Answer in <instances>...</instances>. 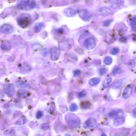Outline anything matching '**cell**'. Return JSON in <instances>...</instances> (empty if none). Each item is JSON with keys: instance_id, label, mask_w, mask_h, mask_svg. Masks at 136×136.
<instances>
[{"instance_id": "1", "label": "cell", "mask_w": 136, "mask_h": 136, "mask_svg": "<svg viewBox=\"0 0 136 136\" xmlns=\"http://www.w3.org/2000/svg\"><path fill=\"white\" fill-rule=\"evenodd\" d=\"M96 41L94 38L90 37L87 39L84 42V45L89 50H92L94 48L96 45Z\"/></svg>"}, {"instance_id": "2", "label": "cell", "mask_w": 136, "mask_h": 136, "mask_svg": "<svg viewBox=\"0 0 136 136\" xmlns=\"http://www.w3.org/2000/svg\"><path fill=\"white\" fill-rule=\"evenodd\" d=\"M78 11V10L75 9L70 7L65 9L63 13L66 17H71L75 16L77 14Z\"/></svg>"}, {"instance_id": "3", "label": "cell", "mask_w": 136, "mask_h": 136, "mask_svg": "<svg viewBox=\"0 0 136 136\" xmlns=\"http://www.w3.org/2000/svg\"><path fill=\"white\" fill-rule=\"evenodd\" d=\"M98 14L102 16H107L112 13V10L106 7L99 8L97 10Z\"/></svg>"}, {"instance_id": "4", "label": "cell", "mask_w": 136, "mask_h": 136, "mask_svg": "<svg viewBox=\"0 0 136 136\" xmlns=\"http://www.w3.org/2000/svg\"><path fill=\"white\" fill-rule=\"evenodd\" d=\"M97 123V122L95 119L90 118L84 122L83 126L85 129H90L94 127Z\"/></svg>"}, {"instance_id": "5", "label": "cell", "mask_w": 136, "mask_h": 136, "mask_svg": "<svg viewBox=\"0 0 136 136\" xmlns=\"http://www.w3.org/2000/svg\"><path fill=\"white\" fill-rule=\"evenodd\" d=\"M70 118L67 117L69 118V119H67V122L70 124L71 126L73 127H76L79 125L80 124V121L79 118L75 116L74 115H71Z\"/></svg>"}, {"instance_id": "6", "label": "cell", "mask_w": 136, "mask_h": 136, "mask_svg": "<svg viewBox=\"0 0 136 136\" xmlns=\"http://www.w3.org/2000/svg\"><path fill=\"white\" fill-rule=\"evenodd\" d=\"M122 111L120 109H117L112 110L109 113L108 116L110 118L115 119L120 116L123 115Z\"/></svg>"}, {"instance_id": "7", "label": "cell", "mask_w": 136, "mask_h": 136, "mask_svg": "<svg viewBox=\"0 0 136 136\" xmlns=\"http://www.w3.org/2000/svg\"><path fill=\"white\" fill-rule=\"evenodd\" d=\"M79 16L84 21H87L89 19L91 14L86 9H83L79 13Z\"/></svg>"}, {"instance_id": "8", "label": "cell", "mask_w": 136, "mask_h": 136, "mask_svg": "<svg viewBox=\"0 0 136 136\" xmlns=\"http://www.w3.org/2000/svg\"><path fill=\"white\" fill-rule=\"evenodd\" d=\"M132 88L130 86H128L124 89L122 94V97L127 99L130 97L132 92Z\"/></svg>"}, {"instance_id": "9", "label": "cell", "mask_w": 136, "mask_h": 136, "mask_svg": "<svg viewBox=\"0 0 136 136\" xmlns=\"http://www.w3.org/2000/svg\"><path fill=\"white\" fill-rule=\"evenodd\" d=\"M51 58L53 61H56L60 56V52L58 49L53 48L51 49L50 51Z\"/></svg>"}, {"instance_id": "10", "label": "cell", "mask_w": 136, "mask_h": 136, "mask_svg": "<svg viewBox=\"0 0 136 136\" xmlns=\"http://www.w3.org/2000/svg\"><path fill=\"white\" fill-rule=\"evenodd\" d=\"M123 3V0H111L109 2L110 7L113 8L119 7Z\"/></svg>"}, {"instance_id": "11", "label": "cell", "mask_w": 136, "mask_h": 136, "mask_svg": "<svg viewBox=\"0 0 136 136\" xmlns=\"http://www.w3.org/2000/svg\"><path fill=\"white\" fill-rule=\"evenodd\" d=\"M125 121V118L122 115L115 119L114 124L116 126H119L123 124Z\"/></svg>"}, {"instance_id": "12", "label": "cell", "mask_w": 136, "mask_h": 136, "mask_svg": "<svg viewBox=\"0 0 136 136\" xmlns=\"http://www.w3.org/2000/svg\"><path fill=\"white\" fill-rule=\"evenodd\" d=\"M1 31L4 34H8L13 32V29L11 25H5L2 27Z\"/></svg>"}, {"instance_id": "13", "label": "cell", "mask_w": 136, "mask_h": 136, "mask_svg": "<svg viewBox=\"0 0 136 136\" xmlns=\"http://www.w3.org/2000/svg\"><path fill=\"white\" fill-rule=\"evenodd\" d=\"M125 81L124 79H122L118 80L113 84L111 88L114 89H118L123 85L125 83Z\"/></svg>"}, {"instance_id": "14", "label": "cell", "mask_w": 136, "mask_h": 136, "mask_svg": "<svg viewBox=\"0 0 136 136\" xmlns=\"http://www.w3.org/2000/svg\"><path fill=\"white\" fill-rule=\"evenodd\" d=\"M30 17L28 15H27V16L24 17V18L20 21L19 24L23 27L27 26L30 23Z\"/></svg>"}, {"instance_id": "15", "label": "cell", "mask_w": 136, "mask_h": 136, "mask_svg": "<svg viewBox=\"0 0 136 136\" xmlns=\"http://www.w3.org/2000/svg\"><path fill=\"white\" fill-rule=\"evenodd\" d=\"M101 81L99 78H94L91 79L89 81V84L90 85L94 86L99 84Z\"/></svg>"}, {"instance_id": "16", "label": "cell", "mask_w": 136, "mask_h": 136, "mask_svg": "<svg viewBox=\"0 0 136 136\" xmlns=\"http://www.w3.org/2000/svg\"><path fill=\"white\" fill-rule=\"evenodd\" d=\"M1 48L3 50L9 51L10 50L11 46L8 42H5L2 44Z\"/></svg>"}, {"instance_id": "17", "label": "cell", "mask_w": 136, "mask_h": 136, "mask_svg": "<svg viewBox=\"0 0 136 136\" xmlns=\"http://www.w3.org/2000/svg\"><path fill=\"white\" fill-rule=\"evenodd\" d=\"M112 79L111 77L108 78L105 80L102 86L104 88H108L112 82Z\"/></svg>"}, {"instance_id": "18", "label": "cell", "mask_w": 136, "mask_h": 136, "mask_svg": "<svg viewBox=\"0 0 136 136\" xmlns=\"http://www.w3.org/2000/svg\"><path fill=\"white\" fill-rule=\"evenodd\" d=\"M80 106L82 108L85 109H88L90 108L91 104L89 102L84 101L81 102Z\"/></svg>"}, {"instance_id": "19", "label": "cell", "mask_w": 136, "mask_h": 136, "mask_svg": "<svg viewBox=\"0 0 136 136\" xmlns=\"http://www.w3.org/2000/svg\"><path fill=\"white\" fill-rule=\"evenodd\" d=\"M45 26L43 23H37L35 26V31L36 32L38 33L40 32L42 28Z\"/></svg>"}, {"instance_id": "20", "label": "cell", "mask_w": 136, "mask_h": 136, "mask_svg": "<svg viewBox=\"0 0 136 136\" xmlns=\"http://www.w3.org/2000/svg\"><path fill=\"white\" fill-rule=\"evenodd\" d=\"M112 58L110 56L106 57L104 60V64L108 66L110 65L112 63Z\"/></svg>"}, {"instance_id": "21", "label": "cell", "mask_w": 136, "mask_h": 136, "mask_svg": "<svg viewBox=\"0 0 136 136\" xmlns=\"http://www.w3.org/2000/svg\"><path fill=\"white\" fill-rule=\"evenodd\" d=\"M123 71L121 69L118 68H116L113 69L112 71V73L114 75H117L121 74L123 73Z\"/></svg>"}, {"instance_id": "22", "label": "cell", "mask_w": 136, "mask_h": 136, "mask_svg": "<svg viewBox=\"0 0 136 136\" xmlns=\"http://www.w3.org/2000/svg\"><path fill=\"white\" fill-rule=\"evenodd\" d=\"M136 16H134L132 18L131 21V25L132 26V28L134 30L136 31Z\"/></svg>"}, {"instance_id": "23", "label": "cell", "mask_w": 136, "mask_h": 136, "mask_svg": "<svg viewBox=\"0 0 136 136\" xmlns=\"http://www.w3.org/2000/svg\"><path fill=\"white\" fill-rule=\"evenodd\" d=\"M78 109V106L77 104L75 103H73L71 105L70 107V110L72 112L76 111Z\"/></svg>"}, {"instance_id": "24", "label": "cell", "mask_w": 136, "mask_h": 136, "mask_svg": "<svg viewBox=\"0 0 136 136\" xmlns=\"http://www.w3.org/2000/svg\"><path fill=\"white\" fill-rule=\"evenodd\" d=\"M119 49L118 48H113L111 50V54L113 55H115L117 54L119 52Z\"/></svg>"}, {"instance_id": "25", "label": "cell", "mask_w": 136, "mask_h": 136, "mask_svg": "<svg viewBox=\"0 0 136 136\" xmlns=\"http://www.w3.org/2000/svg\"><path fill=\"white\" fill-rule=\"evenodd\" d=\"M113 19H109L105 21L103 23V25L104 26H109L110 24L113 21Z\"/></svg>"}, {"instance_id": "26", "label": "cell", "mask_w": 136, "mask_h": 136, "mask_svg": "<svg viewBox=\"0 0 136 136\" xmlns=\"http://www.w3.org/2000/svg\"><path fill=\"white\" fill-rule=\"evenodd\" d=\"M86 93L85 91H83L79 93V96L80 98L84 97L86 96Z\"/></svg>"}, {"instance_id": "27", "label": "cell", "mask_w": 136, "mask_h": 136, "mask_svg": "<svg viewBox=\"0 0 136 136\" xmlns=\"http://www.w3.org/2000/svg\"><path fill=\"white\" fill-rule=\"evenodd\" d=\"M106 69L104 68H102L100 70V74L101 75H103L105 74L106 72Z\"/></svg>"}, {"instance_id": "28", "label": "cell", "mask_w": 136, "mask_h": 136, "mask_svg": "<svg viewBox=\"0 0 136 136\" xmlns=\"http://www.w3.org/2000/svg\"><path fill=\"white\" fill-rule=\"evenodd\" d=\"M81 71L79 70H75L74 72V75L75 76L79 75L81 73Z\"/></svg>"}, {"instance_id": "29", "label": "cell", "mask_w": 136, "mask_h": 136, "mask_svg": "<svg viewBox=\"0 0 136 136\" xmlns=\"http://www.w3.org/2000/svg\"><path fill=\"white\" fill-rule=\"evenodd\" d=\"M42 116V113L41 112H39L37 114V117L38 119H39L41 118Z\"/></svg>"}, {"instance_id": "30", "label": "cell", "mask_w": 136, "mask_h": 136, "mask_svg": "<svg viewBox=\"0 0 136 136\" xmlns=\"http://www.w3.org/2000/svg\"><path fill=\"white\" fill-rule=\"evenodd\" d=\"M127 39L126 38H122L121 39H120V42H126V41Z\"/></svg>"}, {"instance_id": "31", "label": "cell", "mask_w": 136, "mask_h": 136, "mask_svg": "<svg viewBox=\"0 0 136 136\" xmlns=\"http://www.w3.org/2000/svg\"><path fill=\"white\" fill-rule=\"evenodd\" d=\"M136 108H135L133 109V115L134 117H136Z\"/></svg>"}, {"instance_id": "32", "label": "cell", "mask_w": 136, "mask_h": 136, "mask_svg": "<svg viewBox=\"0 0 136 136\" xmlns=\"http://www.w3.org/2000/svg\"><path fill=\"white\" fill-rule=\"evenodd\" d=\"M44 50L43 51V52H43V55L46 56L47 55L48 50H47L46 49V50H45V51H44Z\"/></svg>"}, {"instance_id": "33", "label": "cell", "mask_w": 136, "mask_h": 136, "mask_svg": "<svg viewBox=\"0 0 136 136\" xmlns=\"http://www.w3.org/2000/svg\"><path fill=\"white\" fill-rule=\"evenodd\" d=\"M102 136H106V135L105 134H102L101 135Z\"/></svg>"}]
</instances>
